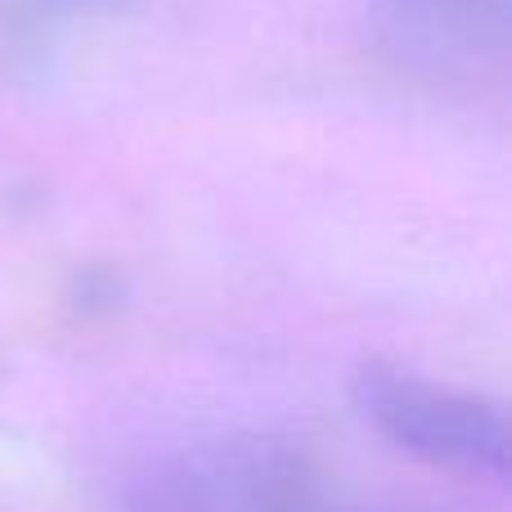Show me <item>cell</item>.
Masks as SVG:
<instances>
[{
	"mask_svg": "<svg viewBox=\"0 0 512 512\" xmlns=\"http://www.w3.org/2000/svg\"><path fill=\"white\" fill-rule=\"evenodd\" d=\"M117 512H328V504L301 445L230 432L149 459L122 486Z\"/></svg>",
	"mask_w": 512,
	"mask_h": 512,
	"instance_id": "6da1fadb",
	"label": "cell"
},
{
	"mask_svg": "<svg viewBox=\"0 0 512 512\" xmlns=\"http://www.w3.org/2000/svg\"><path fill=\"white\" fill-rule=\"evenodd\" d=\"M351 400L364 423L409 459L490 486L508 481L512 441L499 400L387 360H369L355 373Z\"/></svg>",
	"mask_w": 512,
	"mask_h": 512,
	"instance_id": "7a4b0ae2",
	"label": "cell"
},
{
	"mask_svg": "<svg viewBox=\"0 0 512 512\" xmlns=\"http://www.w3.org/2000/svg\"><path fill=\"white\" fill-rule=\"evenodd\" d=\"M508 0H369V41L418 90L477 99L504 90Z\"/></svg>",
	"mask_w": 512,
	"mask_h": 512,
	"instance_id": "3957f363",
	"label": "cell"
},
{
	"mask_svg": "<svg viewBox=\"0 0 512 512\" xmlns=\"http://www.w3.org/2000/svg\"><path fill=\"white\" fill-rule=\"evenodd\" d=\"M135 0H0V63H36L77 18L126 14Z\"/></svg>",
	"mask_w": 512,
	"mask_h": 512,
	"instance_id": "277c9868",
	"label": "cell"
}]
</instances>
